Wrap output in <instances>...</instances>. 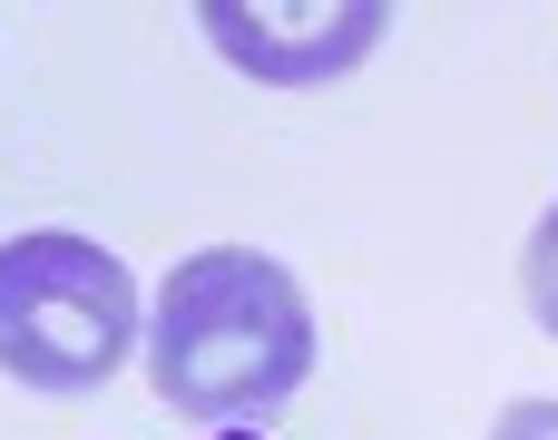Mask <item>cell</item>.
<instances>
[{
	"label": "cell",
	"instance_id": "cell-1",
	"mask_svg": "<svg viewBox=\"0 0 558 440\" xmlns=\"http://www.w3.org/2000/svg\"><path fill=\"white\" fill-rule=\"evenodd\" d=\"M304 372H314V304L275 255L206 245L167 265L157 314H147V382L177 421L255 431L265 412L304 392Z\"/></svg>",
	"mask_w": 558,
	"mask_h": 440
},
{
	"label": "cell",
	"instance_id": "cell-2",
	"mask_svg": "<svg viewBox=\"0 0 558 440\" xmlns=\"http://www.w3.org/2000/svg\"><path fill=\"white\" fill-rule=\"evenodd\" d=\"M137 353V274L88 235L0 245V372L29 392H98Z\"/></svg>",
	"mask_w": 558,
	"mask_h": 440
},
{
	"label": "cell",
	"instance_id": "cell-3",
	"mask_svg": "<svg viewBox=\"0 0 558 440\" xmlns=\"http://www.w3.org/2000/svg\"><path fill=\"white\" fill-rule=\"evenodd\" d=\"M196 29L265 88H324L343 69L373 59V39L392 29V0H206Z\"/></svg>",
	"mask_w": 558,
	"mask_h": 440
},
{
	"label": "cell",
	"instance_id": "cell-4",
	"mask_svg": "<svg viewBox=\"0 0 558 440\" xmlns=\"http://www.w3.org/2000/svg\"><path fill=\"white\" fill-rule=\"evenodd\" d=\"M520 294H530V314H539V333L558 343V206L530 225V255H520Z\"/></svg>",
	"mask_w": 558,
	"mask_h": 440
},
{
	"label": "cell",
	"instance_id": "cell-5",
	"mask_svg": "<svg viewBox=\"0 0 558 440\" xmlns=\"http://www.w3.org/2000/svg\"><path fill=\"white\" fill-rule=\"evenodd\" d=\"M490 440H558V402H510L490 421Z\"/></svg>",
	"mask_w": 558,
	"mask_h": 440
},
{
	"label": "cell",
	"instance_id": "cell-6",
	"mask_svg": "<svg viewBox=\"0 0 558 440\" xmlns=\"http://www.w3.org/2000/svg\"><path fill=\"white\" fill-rule=\"evenodd\" d=\"M206 440H265V431H206Z\"/></svg>",
	"mask_w": 558,
	"mask_h": 440
}]
</instances>
